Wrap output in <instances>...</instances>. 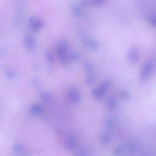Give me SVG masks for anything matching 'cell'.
<instances>
[{
    "label": "cell",
    "instance_id": "15",
    "mask_svg": "<svg viewBox=\"0 0 156 156\" xmlns=\"http://www.w3.org/2000/svg\"><path fill=\"white\" fill-rule=\"evenodd\" d=\"M30 111L33 114L37 115L40 114L43 112V108L39 104H34L31 106Z\"/></svg>",
    "mask_w": 156,
    "mask_h": 156
},
{
    "label": "cell",
    "instance_id": "16",
    "mask_svg": "<svg viewBox=\"0 0 156 156\" xmlns=\"http://www.w3.org/2000/svg\"><path fill=\"white\" fill-rule=\"evenodd\" d=\"M111 140H112V135L109 132H105L103 133L101 136V142L104 144H106L110 143Z\"/></svg>",
    "mask_w": 156,
    "mask_h": 156
},
{
    "label": "cell",
    "instance_id": "25",
    "mask_svg": "<svg viewBox=\"0 0 156 156\" xmlns=\"http://www.w3.org/2000/svg\"><path fill=\"white\" fill-rule=\"evenodd\" d=\"M87 152L84 149H80L76 153V156H87Z\"/></svg>",
    "mask_w": 156,
    "mask_h": 156
},
{
    "label": "cell",
    "instance_id": "26",
    "mask_svg": "<svg viewBox=\"0 0 156 156\" xmlns=\"http://www.w3.org/2000/svg\"><path fill=\"white\" fill-rule=\"evenodd\" d=\"M144 156H156V151L154 150H150L147 152Z\"/></svg>",
    "mask_w": 156,
    "mask_h": 156
},
{
    "label": "cell",
    "instance_id": "17",
    "mask_svg": "<svg viewBox=\"0 0 156 156\" xmlns=\"http://www.w3.org/2000/svg\"><path fill=\"white\" fill-rule=\"evenodd\" d=\"M116 120L113 116H110L106 120V126L107 128H112L115 125Z\"/></svg>",
    "mask_w": 156,
    "mask_h": 156
},
{
    "label": "cell",
    "instance_id": "21",
    "mask_svg": "<svg viewBox=\"0 0 156 156\" xmlns=\"http://www.w3.org/2000/svg\"><path fill=\"white\" fill-rule=\"evenodd\" d=\"M53 55V54L50 51H47L46 52V58L47 60L49 62V64H53L54 61H55V59H54V56Z\"/></svg>",
    "mask_w": 156,
    "mask_h": 156
},
{
    "label": "cell",
    "instance_id": "14",
    "mask_svg": "<svg viewBox=\"0 0 156 156\" xmlns=\"http://www.w3.org/2000/svg\"><path fill=\"white\" fill-rule=\"evenodd\" d=\"M40 96L41 99L46 102L51 100L52 97V94L49 92L47 91L41 92L40 93Z\"/></svg>",
    "mask_w": 156,
    "mask_h": 156
},
{
    "label": "cell",
    "instance_id": "5",
    "mask_svg": "<svg viewBox=\"0 0 156 156\" xmlns=\"http://www.w3.org/2000/svg\"><path fill=\"white\" fill-rule=\"evenodd\" d=\"M29 24L31 30L34 32H38L44 26L43 22L34 16H32L29 18Z\"/></svg>",
    "mask_w": 156,
    "mask_h": 156
},
{
    "label": "cell",
    "instance_id": "23",
    "mask_svg": "<svg viewBox=\"0 0 156 156\" xmlns=\"http://www.w3.org/2000/svg\"><path fill=\"white\" fill-rule=\"evenodd\" d=\"M124 151V147L123 146H119L116 147L114 151V155L115 156H120Z\"/></svg>",
    "mask_w": 156,
    "mask_h": 156
},
{
    "label": "cell",
    "instance_id": "10",
    "mask_svg": "<svg viewBox=\"0 0 156 156\" xmlns=\"http://www.w3.org/2000/svg\"><path fill=\"white\" fill-rule=\"evenodd\" d=\"M127 57L130 62L133 63H136L139 61V54L137 49L135 47L131 48L127 53Z\"/></svg>",
    "mask_w": 156,
    "mask_h": 156
},
{
    "label": "cell",
    "instance_id": "19",
    "mask_svg": "<svg viewBox=\"0 0 156 156\" xmlns=\"http://www.w3.org/2000/svg\"><path fill=\"white\" fill-rule=\"evenodd\" d=\"M5 76L10 80L14 79L16 78V73L12 70L7 69L5 71Z\"/></svg>",
    "mask_w": 156,
    "mask_h": 156
},
{
    "label": "cell",
    "instance_id": "11",
    "mask_svg": "<svg viewBox=\"0 0 156 156\" xmlns=\"http://www.w3.org/2000/svg\"><path fill=\"white\" fill-rule=\"evenodd\" d=\"M65 144V147L68 150H73L77 146V139L74 136H69L66 138Z\"/></svg>",
    "mask_w": 156,
    "mask_h": 156
},
{
    "label": "cell",
    "instance_id": "3",
    "mask_svg": "<svg viewBox=\"0 0 156 156\" xmlns=\"http://www.w3.org/2000/svg\"><path fill=\"white\" fill-rule=\"evenodd\" d=\"M112 85V82L110 81H105L101 83V86L94 88L93 90V94L97 99H101L105 95L107 89L111 87Z\"/></svg>",
    "mask_w": 156,
    "mask_h": 156
},
{
    "label": "cell",
    "instance_id": "1",
    "mask_svg": "<svg viewBox=\"0 0 156 156\" xmlns=\"http://www.w3.org/2000/svg\"><path fill=\"white\" fill-rule=\"evenodd\" d=\"M69 42L65 38L60 39L56 44L57 54L62 65H68L70 61L68 53Z\"/></svg>",
    "mask_w": 156,
    "mask_h": 156
},
{
    "label": "cell",
    "instance_id": "24",
    "mask_svg": "<svg viewBox=\"0 0 156 156\" xmlns=\"http://www.w3.org/2000/svg\"><path fill=\"white\" fill-rule=\"evenodd\" d=\"M80 57V55L78 53H72L69 55V60L70 61H76L79 59Z\"/></svg>",
    "mask_w": 156,
    "mask_h": 156
},
{
    "label": "cell",
    "instance_id": "28",
    "mask_svg": "<svg viewBox=\"0 0 156 156\" xmlns=\"http://www.w3.org/2000/svg\"><path fill=\"white\" fill-rule=\"evenodd\" d=\"M6 49L5 47H3L0 49V56H3L6 53Z\"/></svg>",
    "mask_w": 156,
    "mask_h": 156
},
{
    "label": "cell",
    "instance_id": "22",
    "mask_svg": "<svg viewBox=\"0 0 156 156\" xmlns=\"http://www.w3.org/2000/svg\"><path fill=\"white\" fill-rule=\"evenodd\" d=\"M84 66L86 71H88V73L92 72L93 66L90 62H89V61H85L84 63Z\"/></svg>",
    "mask_w": 156,
    "mask_h": 156
},
{
    "label": "cell",
    "instance_id": "29",
    "mask_svg": "<svg viewBox=\"0 0 156 156\" xmlns=\"http://www.w3.org/2000/svg\"><path fill=\"white\" fill-rule=\"evenodd\" d=\"M103 1H92V2H93L94 4L96 5H101L102 4Z\"/></svg>",
    "mask_w": 156,
    "mask_h": 156
},
{
    "label": "cell",
    "instance_id": "12",
    "mask_svg": "<svg viewBox=\"0 0 156 156\" xmlns=\"http://www.w3.org/2000/svg\"><path fill=\"white\" fill-rule=\"evenodd\" d=\"M72 12L78 17H82L84 15V11L81 7L76 4H73L71 6Z\"/></svg>",
    "mask_w": 156,
    "mask_h": 156
},
{
    "label": "cell",
    "instance_id": "9",
    "mask_svg": "<svg viewBox=\"0 0 156 156\" xmlns=\"http://www.w3.org/2000/svg\"><path fill=\"white\" fill-rule=\"evenodd\" d=\"M12 152L15 156H28L27 150L21 144H15L12 147Z\"/></svg>",
    "mask_w": 156,
    "mask_h": 156
},
{
    "label": "cell",
    "instance_id": "7",
    "mask_svg": "<svg viewBox=\"0 0 156 156\" xmlns=\"http://www.w3.org/2000/svg\"><path fill=\"white\" fill-rule=\"evenodd\" d=\"M24 43L26 47L30 50L34 49L37 45V42L35 38L31 34L26 35L25 36Z\"/></svg>",
    "mask_w": 156,
    "mask_h": 156
},
{
    "label": "cell",
    "instance_id": "27",
    "mask_svg": "<svg viewBox=\"0 0 156 156\" xmlns=\"http://www.w3.org/2000/svg\"><path fill=\"white\" fill-rule=\"evenodd\" d=\"M149 22L153 26H156V16L151 17L149 19Z\"/></svg>",
    "mask_w": 156,
    "mask_h": 156
},
{
    "label": "cell",
    "instance_id": "18",
    "mask_svg": "<svg viewBox=\"0 0 156 156\" xmlns=\"http://www.w3.org/2000/svg\"><path fill=\"white\" fill-rule=\"evenodd\" d=\"M119 94L121 98L124 100L129 101L131 99V94L127 91L122 90L120 91Z\"/></svg>",
    "mask_w": 156,
    "mask_h": 156
},
{
    "label": "cell",
    "instance_id": "2",
    "mask_svg": "<svg viewBox=\"0 0 156 156\" xmlns=\"http://www.w3.org/2000/svg\"><path fill=\"white\" fill-rule=\"evenodd\" d=\"M155 68V63L153 60H149L143 66L140 73L141 80L145 81L149 79L154 72Z\"/></svg>",
    "mask_w": 156,
    "mask_h": 156
},
{
    "label": "cell",
    "instance_id": "30",
    "mask_svg": "<svg viewBox=\"0 0 156 156\" xmlns=\"http://www.w3.org/2000/svg\"><path fill=\"white\" fill-rule=\"evenodd\" d=\"M33 84H34L35 86H38L40 85V82L37 79H34L33 80Z\"/></svg>",
    "mask_w": 156,
    "mask_h": 156
},
{
    "label": "cell",
    "instance_id": "8",
    "mask_svg": "<svg viewBox=\"0 0 156 156\" xmlns=\"http://www.w3.org/2000/svg\"><path fill=\"white\" fill-rule=\"evenodd\" d=\"M82 41L83 43L87 47L92 50H97L100 47L99 42L96 39L92 38H88L86 36L85 37H83Z\"/></svg>",
    "mask_w": 156,
    "mask_h": 156
},
{
    "label": "cell",
    "instance_id": "6",
    "mask_svg": "<svg viewBox=\"0 0 156 156\" xmlns=\"http://www.w3.org/2000/svg\"><path fill=\"white\" fill-rule=\"evenodd\" d=\"M144 143L140 139H136L132 141L128 145L129 152L132 154H136L139 152L143 147Z\"/></svg>",
    "mask_w": 156,
    "mask_h": 156
},
{
    "label": "cell",
    "instance_id": "4",
    "mask_svg": "<svg viewBox=\"0 0 156 156\" xmlns=\"http://www.w3.org/2000/svg\"><path fill=\"white\" fill-rule=\"evenodd\" d=\"M68 98L72 103H78L80 101L81 96L79 90L76 88L69 89L67 93Z\"/></svg>",
    "mask_w": 156,
    "mask_h": 156
},
{
    "label": "cell",
    "instance_id": "13",
    "mask_svg": "<svg viewBox=\"0 0 156 156\" xmlns=\"http://www.w3.org/2000/svg\"><path fill=\"white\" fill-rule=\"evenodd\" d=\"M107 104L110 109H113L118 105V101L114 96H110L107 99Z\"/></svg>",
    "mask_w": 156,
    "mask_h": 156
},
{
    "label": "cell",
    "instance_id": "20",
    "mask_svg": "<svg viewBox=\"0 0 156 156\" xmlns=\"http://www.w3.org/2000/svg\"><path fill=\"white\" fill-rule=\"evenodd\" d=\"M95 77L93 73L91 72V73H88L87 75V78L85 80V83L87 84H90L94 81Z\"/></svg>",
    "mask_w": 156,
    "mask_h": 156
}]
</instances>
